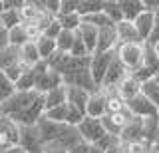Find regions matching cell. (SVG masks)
Returning a JSON list of instances; mask_svg holds the SVG:
<instances>
[{
  "label": "cell",
  "instance_id": "obj_1",
  "mask_svg": "<svg viewBox=\"0 0 159 153\" xmlns=\"http://www.w3.org/2000/svg\"><path fill=\"white\" fill-rule=\"evenodd\" d=\"M40 93L38 92H14L6 101L0 103V113L6 117H16L20 113H24L28 107H32L38 101Z\"/></svg>",
  "mask_w": 159,
  "mask_h": 153
},
{
  "label": "cell",
  "instance_id": "obj_2",
  "mask_svg": "<svg viewBox=\"0 0 159 153\" xmlns=\"http://www.w3.org/2000/svg\"><path fill=\"white\" fill-rule=\"evenodd\" d=\"M113 54H116V58L121 62V66L125 68L129 74L139 70L141 64H143V44H139V42L117 44Z\"/></svg>",
  "mask_w": 159,
  "mask_h": 153
},
{
  "label": "cell",
  "instance_id": "obj_3",
  "mask_svg": "<svg viewBox=\"0 0 159 153\" xmlns=\"http://www.w3.org/2000/svg\"><path fill=\"white\" fill-rule=\"evenodd\" d=\"M62 83H64L62 76L56 74L54 70H50L46 66V62H40L36 66V83H34V92H38L40 96H44L46 92L62 86Z\"/></svg>",
  "mask_w": 159,
  "mask_h": 153
},
{
  "label": "cell",
  "instance_id": "obj_4",
  "mask_svg": "<svg viewBox=\"0 0 159 153\" xmlns=\"http://www.w3.org/2000/svg\"><path fill=\"white\" fill-rule=\"evenodd\" d=\"M76 129L80 133V137H82V141L88 143V145L98 143L103 135H106V129H103L102 121H99V119H93V117H84V119L78 123Z\"/></svg>",
  "mask_w": 159,
  "mask_h": 153
},
{
  "label": "cell",
  "instance_id": "obj_5",
  "mask_svg": "<svg viewBox=\"0 0 159 153\" xmlns=\"http://www.w3.org/2000/svg\"><path fill=\"white\" fill-rule=\"evenodd\" d=\"M20 141V127L10 117L0 113V151L16 147Z\"/></svg>",
  "mask_w": 159,
  "mask_h": 153
},
{
  "label": "cell",
  "instance_id": "obj_6",
  "mask_svg": "<svg viewBox=\"0 0 159 153\" xmlns=\"http://www.w3.org/2000/svg\"><path fill=\"white\" fill-rule=\"evenodd\" d=\"M125 107H127V111L131 113L133 117H139V119H145V117H155V115H159L157 107L153 106V103L149 101L147 97L143 96V93H137L135 97L127 100V101H125Z\"/></svg>",
  "mask_w": 159,
  "mask_h": 153
},
{
  "label": "cell",
  "instance_id": "obj_7",
  "mask_svg": "<svg viewBox=\"0 0 159 153\" xmlns=\"http://www.w3.org/2000/svg\"><path fill=\"white\" fill-rule=\"evenodd\" d=\"M111 58H113V52L92 54V56H89V74H92V80H93L98 90L103 82V76H106L109 64H111Z\"/></svg>",
  "mask_w": 159,
  "mask_h": 153
},
{
  "label": "cell",
  "instance_id": "obj_8",
  "mask_svg": "<svg viewBox=\"0 0 159 153\" xmlns=\"http://www.w3.org/2000/svg\"><path fill=\"white\" fill-rule=\"evenodd\" d=\"M131 113L127 111V107L123 111H117V113H106V115L102 117V125H103V129H106V133H109V135H119L121 133V129L129 123V119H131Z\"/></svg>",
  "mask_w": 159,
  "mask_h": 153
},
{
  "label": "cell",
  "instance_id": "obj_9",
  "mask_svg": "<svg viewBox=\"0 0 159 153\" xmlns=\"http://www.w3.org/2000/svg\"><path fill=\"white\" fill-rule=\"evenodd\" d=\"M127 74L129 72L121 66V62H119L117 58H116V54H113L111 64H109L106 76H103V82H102V86H99V90H116L119 83L123 82V78H125Z\"/></svg>",
  "mask_w": 159,
  "mask_h": 153
},
{
  "label": "cell",
  "instance_id": "obj_10",
  "mask_svg": "<svg viewBox=\"0 0 159 153\" xmlns=\"http://www.w3.org/2000/svg\"><path fill=\"white\" fill-rule=\"evenodd\" d=\"M18 147H22L26 153H40L42 151V139L36 129V125L32 127H20V141Z\"/></svg>",
  "mask_w": 159,
  "mask_h": 153
},
{
  "label": "cell",
  "instance_id": "obj_11",
  "mask_svg": "<svg viewBox=\"0 0 159 153\" xmlns=\"http://www.w3.org/2000/svg\"><path fill=\"white\" fill-rule=\"evenodd\" d=\"M117 46V36H116V26H106L98 30V42H96V52L93 54H103V52H113Z\"/></svg>",
  "mask_w": 159,
  "mask_h": 153
},
{
  "label": "cell",
  "instance_id": "obj_12",
  "mask_svg": "<svg viewBox=\"0 0 159 153\" xmlns=\"http://www.w3.org/2000/svg\"><path fill=\"white\" fill-rule=\"evenodd\" d=\"M106 115V92L96 90L89 93V100L86 103V117H93V119H102Z\"/></svg>",
  "mask_w": 159,
  "mask_h": 153
},
{
  "label": "cell",
  "instance_id": "obj_13",
  "mask_svg": "<svg viewBox=\"0 0 159 153\" xmlns=\"http://www.w3.org/2000/svg\"><path fill=\"white\" fill-rule=\"evenodd\" d=\"M119 141L121 143H139L143 141V119L139 117H131L129 123L119 133Z\"/></svg>",
  "mask_w": 159,
  "mask_h": 153
},
{
  "label": "cell",
  "instance_id": "obj_14",
  "mask_svg": "<svg viewBox=\"0 0 159 153\" xmlns=\"http://www.w3.org/2000/svg\"><path fill=\"white\" fill-rule=\"evenodd\" d=\"M131 24L135 26V32H137V36H139V40H141V44H145L147 38H149V34H151V30H153V24H155V14L143 10Z\"/></svg>",
  "mask_w": 159,
  "mask_h": 153
},
{
  "label": "cell",
  "instance_id": "obj_15",
  "mask_svg": "<svg viewBox=\"0 0 159 153\" xmlns=\"http://www.w3.org/2000/svg\"><path fill=\"white\" fill-rule=\"evenodd\" d=\"M89 100V93L82 88H74V86H66V103L72 107H76L86 115V103Z\"/></svg>",
  "mask_w": 159,
  "mask_h": 153
},
{
  "label": "cell",
  "instance_id": "obj_16",
  "mask_svg": "<svg viewBox=\"0 0 159 153\" xmlns=\"http://www.w3.org/2000/svg\"><path fill=\"white\" fill-rule=\"evenodd\" d=\"M18 62L22 64L24 68H34V66H38L42 60H40V56H38L36 44H34V42H26L22 48H18Z\"/></svg>",
  "mask_w": 159,
  "mask_h": 153
},
{
  "label": "cell",
  "instance_id": "obj_17",
  "mask_svg": "<svg viewBox=\"0 0 159 153\" xmlns=\"http://www.w3.org/2000/svg\"><path fill=\"white\" fill-rule=\"evenodd\" d=\"M116 90H117L119 96L127 101V100H131V97H135L137 93H141V83H139L135 78L131 76V74H127V76L123 78V82L119 83Z\"/></svg>",
  "mask_w": 159,
  "mask_h": 153
},
{
  "label": "cell",
  "instance_id": "obj_18",
  "mask_svg": "<svg viewBox=\"0 0 159 153\" xmlns=\"http://www.w3.org/2000/svg\"><path fill=\"white\" fill-rule=\"evenodd\" d=\"M116 36H117V44H129V42H139L137 32H135V26L131 22H125L121 20L119 24H116Z\"/></svg>",
  "mask_w": 159,
  "mask_h": 153
},
{
  "label": "cell",
  "instance_id": "obj_19",
  "mask_svg": "<svg viewBox=\"0 0 159 153\" xmlns=\"http://www.w3.org/2000/svg\"><path fill=\"white\" fill-rule=\"evenodd\" d=\"M42 97H44V111L52 110V107H58V106H64L66 103V86L62 83V86L46 92Z\"/></svg>",
  "mask_w": 159,
  "mask_h": 153
},
{
  "label": "cell",
  "instance_id": "obj_20",
  "mask_svg": "<svg viewBox=\"0 0 159 153\" xmlns=\"http://www.w3.org/2000/svg\"><path fill=\"white\" fill-rule=\"evenodd\" d=\"M78 36L82 38V42H84V46H86V50L88 54L92 56L93 52H96V42H98V30L93 26H89V24H80V28H78Z\"/></svg>",
  "mask_w": 159,
  "mask_h": 153
},
{
  "label": "cell",
  "instance_id": "obj_21",
  "mask_svg": "<svg viewBox=\"0 0 159 153\" xmlns=\"http://www.w3.org/2000/svg\"><path fill=\"white\" fill-rule=\"evenodd\" d=\"M141 68L147 70L153 78L159 76V58H157L155 50H153V46H149V44H143V64H141Z\"/></svg>",
  "mask_w": 159,
  "mask_h": 153
},
{
  "label": "cell",
  "instance_id": "obj_22",
  "mask_svg": "<svg viewBox=\"0 0 159 153\" xmlns=\"http://www.w3.org/2000/svg\"><path fill=\"white\" fill-rule=\"evenodd\" d=\"M119 8H121V16L125 22H133L143 12L141 0H119Z\"/></svg>",
  "mask_w": 159,
  "mask_h": 153
},
{
  "label": "cell",
  "instance_id": "obj_23",
  "mask_svg": "<svg viewBox=\"0 0 159 153\" xmlns=\"http://www.w3.org/2000/svg\"><path fill=\"white\" fill-rule=\"evenodd\" d=\"M157 117L159 115L145 117V119H143V143L149 145V147L159 139V121H157Z\"/></svg>",
  "mask_w": 159,
  "mask_h": 153
},
{
  "label": "cell",
  "instance_id": "obj_24",
  "mask_svg": "<svg viewBox=\"0 0 159 153\" xmlns=\"http://www.w3.org/2000/svg\"><path fill=\"white\" fill-rule=\"evenodd\" d=\"M106 92V113H117L125 110V100L117 93V90H103Z\"/></svg>",
  "mask_w": 159,
  "mask_h": 153
},
{
  "label": "cell",
  "instance_id": "obj_25",
  "mask_svg": "<svg viewBox=\"0 0 159 153\" xmlns=\"http://www.w3.org/2000/svg\"><path fill=\"white\" fill-rule=\"evenodd\" d=\"M36 50H38V56H40V60L42 62H46V60H50V58L54 56L58 50H56V42L54 40H50V38H46V36H40L36 42Z\"/></svg>",
  "mask_w": 159,
  "mask_h": 153
},
{
  "label": "cell",
  "instance_id": "obj_26",
  "mask_svg": "<svg viewBox=\"0 0 159 153\" xmlns=\"http://www.w3.org/2000/svg\"><path fill=\"white\" fill-rule=\"evenodd\" d=\"M102 12L106 14V18L113 24V26L123 20V16H121V8H119V0H103V8H102Z\"/></svg>",
  "mask_w": 159,
  "mask_h": 153
},
{
  "label": "cell",
  "instance_id": "obj_27",
  "mask_svg": "<svg viewBox=\"0 0 159 153\" xmlns=\"http://www.w3.org/2000/svg\"><path fill=\"white\" fill-rule=\"evenodd\" d=\"M28 40V34H26V28H24V24H18V26H14L12 30H8V46L12 48H22Z\"/></svg>",
  "mask_w": 159,
  "mask_h": 153
},
{
  "label": "cell",
  "instance_id": "obj_28",
  "mask_svg": "<svg viewBox=\"0 0 159 153\" xmlns=\"http://www.w3.org/2000/svg\"><path fill=\"white\" fill-rule=\"evenodd\" d=\"M34 83H36V66L28 68V70L20 76V80L14 83V88H16V92H32Z\"/></svg>",
  "mask_w": 159,
  "mask_h": 153
},
{
  "label": "cell",
  "instance_id": "obj_29",
  "mask_svg": "<svg viewBox=\"0 0 159 153\" xmlns=\"http://www.w3.org/2000/svg\"><path fill=\"white\" fill-rule=\"evenodd\" d=\"M14 64H18V48H12V46L2 48L0 50V72H6Z\"/></svg>",
  "mask_w": 159,
  "mask_h": 153
},
{
  "label": "cell",
  "instance_id": "obj_30",
  "mask_svg": "<svg viewBox=\"0 0 159 153\" xmlns=\"http://www.w3.org/2000/svg\"><path fill=\"white\" fill-rule=\"evenodd\" d=\"M141 93L157 107V111H159V82H157V78L141 83Z\"/></svg>",
  "mask_w": 159,
  "mask_h": 153
},
{
  "label": "cell",
  "instance_id": "obj_31",
  "mask_svg": "<svg viewBox=\"0 0 159 153\" xmlns=\"http://www.w3.org/2000/svg\"><path fill=\"white\" fill-rule=\"evenodd\" d=\"M56 20H58L62 30H70V32H76L80 28V24H82V18L78 16V12H74V14H58Z\"/></svg>",
  "mask_w": 159,
  "mask_h": 153
},
{
  "label": "cell",
  "instance_id": "obj_32",
  "mask_svg": "<svg viewBox=\"0 0 159 153\" xmlns=\"http://www.w3.org/2000/svg\"><path fill=\"white\" fill-rule=\"evenodd\" d=\"M102 8H103V0H80L78 16L84 18V16H89V14L102 12Z\"/></svg>",
  "mask_w": 159,
  "mask_h": 153
},
{
  "label": "cell",
  "instance_id": "obj_33",
  "mask_svg": "<svg viewBox=\"0 0 159 153\" xmlns=\"http://www.w3.org/2000/svg\"><path fill=\"white\" fill-rule=\"evenodd\" d=\"M74 36H76V32L62 30L58 34V38L54 40L56 42V50L62 52V54H70V48H72V44H74Z\"/></svg>",
  "mask_w": 159,
  "mask_h": 153
},
{
  "label": "cell",
  "instance_id": "obj_34",
  "mask_svg": "<svg viewBox=\"0 0 159 153\" xmlns=\"http://www.w3.org/2000/svg\"><path fill=\"white\" fill-rule=\"evenodd\" d=\"M82 24H89V26H93L96 30L106 28V26H113V24L106 18V14H103V12H96V14H89V16H84L82 18Z\"/></svg>",
  "mask_w": 159,
  "mask_h": 153
},
{
  "label": "cell",
  "instance_id": "obj_35",
  "mask_svg": "<svg viewBox=\"0 0 159 153\" xmlns=\"http://www.w3.org/2000/svg\"><path fill=\"white\" fill-rule=\"evenodd\" d=\"M66 113H68V103H64V106L46 110L44 111V117L50 119V121H54V123H66Z\"/></svg>",
  "mask_w": 159,
  "mask_h": 153
},
{
  "label": "cell",
  "instance_id": "obj_36",
  "mask_svg": "<svg viewBox=\"0 0 159 153\" xmlns=\"http://www.w3.org/2000/svg\"><path fill=\"white\" fill-rule=\"evenodd\" d=\"M0 24H2L6 30H12L14 26H18V24H22V20H20V14L18 10H4L2 14H0Z\"/></svg>",
  "mask_w": 159,
  "mask_h": 153
},
{
  "label": "cell",
  "instance_id": "obj_37",
  "mask_svg": "<svg viewBox=\"0 0 159 153\" xmlns=\"http://www.w3.org/2000/svg\"><path fill=\"white\" fill-rule=\"evenodd\" d=\"M16 92V88H14V83L6 78V74L4 72H0V103L2 101H6L12 93Z\"/></svg>",
  "mask_w": 159,
  "mask_h": 153
},
{
  "label": "cell",
  "instance_id": "obj_38",
  "mask_svg": "<svg viewBox=\"0 0 159 153\" xmlns=\"http://www.w3.org/2000/svg\"><path fill=\"white\" fill-rule=\"evenodd\" d=\"M60 32H62V28H60L58 20H56V18H54V20H50V22L46 24V28H44V30H42V36L50 38V40H56Z\"/></svg>",
  "mask_w": 159,
  "mask_h": 153
},
{
  "label": "cell",
  "instance_id": "obj_39",
  "mask_svg": "<svg viewBox=\"0 0 159 153\" xmlns=\"http://www.w3.org/2000/svg\"><path fill=\"white\" fill-rule=\"evenodd\" d=\"M26 70H28V68H24V66H22V64H20V62H18V64H14V66H12V68H8V70H6V72H4V74H6V78H8V80H10V82H12V83H16V82L20 80V76H22V74H24V72H26Z\"/></svg>",
  "mask_w": 159,
  "mask_h": 153
},
{
  "label": "cell",
  "instance_id": "obj_40",
  "mask_svg": "<svg viewBox=\"0 0 159 153\" xmlns=\"http://www.w3.org/2000/svg\"><path fill=\"white\" fill-rule=\"evenodd\" d=\"M80 0H60V14H74L78 12Z\"/></svg>",
  "mask_w": 159,
  "mask_h": 153
},
{
  "label": "cell",
  "instance_id": "obj_41",
  "mask_svg": "<svg viewBox=\"0 0 159 153\" xmlns=\"http://www.w3.org/2000/svg\"><path fill=\"white\" fill-rule=\"evenodd\" d=\"M40 153H68V149L60 143H46V145H42Z\"/></svg>",
  "mask_w": 159,
  "mask_h": 153
},
{
  "label": "cell",
  "instance_id": "obj_42",
  "mask_svg": "<svg viewBox=\"0 0 159 153\" xmlns=\"http://www.w3.org/2000/svg\"><path fill=\"white\" fill-rule=\"evenodd\" d=\"M141 4H143V10L145 12L155 14L159 10V0H141Z\"/></svg>",
  "mask_w": 159,
  "mask_h": 153
},
{
  "label": "cell",
  "instance_id": "obj_43",
  "mask_svg": "<svg viewBox=\"0 0 159 153\" xmlns=\"http://www.w3.org/2000/svg\"><path fill=\"white\" fill-rule=\"evenodd\" d=\"M145 44H149V46H155V44H159V22L153 24V30H151V34H149V38H147Z\"/></svg>",
  "mask_w": 159,
  "mask_h": 153
},
{
  "label": "cell",
  "instance_id": "obj_44",
  "mask_svg": "<svg viewBox=\"0 0 159 153\" xmlns=\"http://www.w3.org/2000/svg\"><path fill=\"white\" fill-rule=\"evenodd\" d=\"M88 143H84V141H80L78 145H74V147H70L68 153H88Z\"/></svg>",
  "mask_w": 159,
  "mask_h": 153
},
{
  "label": "cell",
  "instance_id": "obj_45",
  "mask_svg": "<svg viewBox=\"0 0 159 153\" xmlns=\"http://www.w3.org/2000/svg\"><path fill=\"white\" fill-rule=\"evenodd\" d=\"M8 46V30L0 24V50Z\"/></svg>",
  "mask_w": 159,
  "mask_h": 153
},
{
  "label": "cell",
  "instance_id": "obj_46",
  "mask_svg": "<svg viewBox=\"0 0 159 153\" xmlns=\"http://www.w3.org/2000/svg\"><path fill=\"white\" fill-rule=\"evenodd\" d=\"M0 153H26V151H24L22 149V147H10V149H2V151H0Z\"/></svg>",
  "mask_w": 159,
  "mask_h": 153
},
{
  "label": "cell",
  "instance_id": "obj_47",
  "mask_svg": "<svg viewBox=\"0 0 159 153\" xmlns=\"http://www.w3.org/2000/svg\"><path fill=\"white\" fill-rule=\"evenodd\" d=\"M88 153H103V151L99 149V147H96V145H89L88 147Z\"/></svg>",
  "mask_w": 159,
  "mask_h": 153
},
{
  "label": "cell",
  "instance_id": "obj_48",
  "mask_svg": "<svg viewBox=\"0 0 159 153\" xmlns=\"http://www.w3.org/2000/svg\"><path fill=\"white\" fill-rule=\"evenodd\" d=\"M151 149L155 151V153H159V139H157V141H155V143H153V145H151Z\"/></svg>",
  "mask_w": 159,
  "mask_h": 153
},
{
  "label": "cell",
  "instance_id": "obj_49",
  "mask_svg": "<svg viewBox=\"0 0 159 153\" xmlns=\"http://www.w3.org/2000/svg\"><path fill=\"white\" fill-rule=\"evenodd\" d=\"M153 50H155V54H157V58H159V44H155V46H153Z\"/></svg>",
  "mask_w": 159,
  "mask_h": 153
},
{
  "label": "cell",
  "instance_id": "obj_50",
  "mask_svg": "<svg viewBox=\"0 0 159 153\" xmlns=\"http://www.w3.org/2000/svg\"><path fill=\"white\" fill-rule=\"evenodd\" d=\"M4 12V4H2V0H0V14Z\"/></svg>",
  "mask_w": 159,
  "mask_h": 153
},
{
  "label": "cell",
  "instance_id": "obj_51",
  "mask_svg": "<svg viewBox=\"0 0 159 153\" xmlns=\"http://www.w3.org/2000/svg\"><path fill=\"white\" fill-rule=\"evenodd\" d=\"M155 22H159V10L155 12Z\"/></svg>",
  "mask_w": 159,
  "mask_h": 153
},
{
  "label": "cell",
  "instance_id": "obj_52",
  "mask_svg": "<svg viewBox=\"0 0 159 153\" xmlns=\"http://www.w3.org/2000/svg\"><path fill=\"white\" fill-rule=\"evenodd\" d=\"M147 153H155V151H153V149H149V151H147Z\"/></svg>",
  "mask_w": 159,
  "mask_h": 153
},
{
  "label": "cell",
  "instance_id": "obj_53",
  "mask_svg": "<svg viewBox=\"0 0 159 153\" xmlns=\"http://www.w3.org/2000/svg\"><path fill=\"white\" fill-rule=\"evenodd\" d=\"M157 121H159V117H157Z\"/></svg>",
  "mask_w": 159,
  "mask_h": 153
},
{
  "label": "cell",
  "instance_id": "obj_54",
  "mask_svg": "<svg viewBox=\"0 0 159 153\" xmlns=\"http://www.w3.org/2000/svg\"><path fill=\"white\" fill-rule=\"evenodd\" d=\"M157 82H159V78H157Z\"/></svg>",
  "mask_w": 159,
  "mask_h": 153
},
{
  "label": "cell",
  "instance_id": "obj_55",
  "mask_svg": "<svg viewBox=\"0 0 159 153\" xmlns=\"http://www.w3.org/2000/svg\"><path fill=\"white\" fill-rule=\"evenodd\" d=\"M157 78H159V76H157Z\"/></svg>",
  "mask_w": 159,
  "mask_h": 153
}]
</instances>
